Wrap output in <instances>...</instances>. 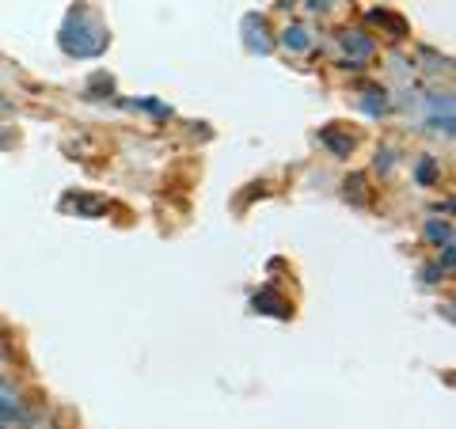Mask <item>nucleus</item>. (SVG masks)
Wrapping results in <instances>:
<instances>
[{
	"label": "nucleus",
	"instance_id": "1",
	"mask_svg": "<svg viewBox=\"0 0 456 429\" xmlns=\"http://www.w3.org/2000/svg\"><path fill=\"white\" fill-rule=\"evenodd\" d=\"M342 53H346V65L350 69H362V61H369L373 57V38H369L365 31H342Z\"/></svg>",
	"mask_w": 456,
	"mask_h": 429
},
{
	"label": "nucleus",
	"instance_id": "2",
	"mask_svg": "<svg viewBox=\"0 0 456 429\" xmlns=\"http://www.w3.org/2000/svg\"><path fill=\"white\" fill-rule=\"evenodd\" d=\"M281 46L293 50V53H305L312 46V38H308L305 27H285V31H281Z\"/></svg>",
	"mask_w": 456,
	"mask_h": 429
},
{
	"label": "nucleus",
	"instance_id": "3",
	"mask_svg": "<svg viewBox=\"0 0 456 429\" xmlns=\"http://www.w3.org/2000/svg\"><path fill=\"white\" fill-rule=\"evenodd\" d=\"M362 95H365L362 107H365L369 114H384V110H388V92H384V88H365Z\"/></svg>",
	"mask_w": 456,
	"mask_h": 429
},
{
	"label": "nucleus",
	"instance_id": "4",
	"mask_svg": "<svg viewBox=\"0 0 456 429\" xmlns=\"http://www.w3.org/2000/svg\"><path fill=\"white\" fill-rule=\"evenodd\" d=\"M426 239L437 243V247H452V228L441 224V221H430L426 224Z\"/></svg>",
	"mask_w": 456,
	"mask_h": 429
},
{
	"label": "nucleus",
	"instance_id": "5",
	"mask_svg": "<svg viewBox=\"0 0 456 429\" xmlns=\"http://www.w3.org/2000/svg\"><path fill=\"white\" fill-rule=\"evenodd\" d=\"M73 206H77L80 217H99V213H107L103 198H73Z\"/></svg>",
	"mask_w": 456,
	"mask_h": 429
},
{
	"label": "nucleus",
	"instance_id": "6",
	"mask_svg": "<svg viewBox=\"0 0 456 429\" xmlns=\"http://www.w3.org/2000/svg\"><path fill=\"white\" fill-rule=\"evenodd\" d=\"M323 141L331 145L335 152H350L354 149V137H335V134H323Z\"/></svg>",
	"mask_w": 456,
	"mask_h": 429
},
{
	"label": "nucleus",
	"instance_id": "7",
	"mask_svg": "<svg viewBox=\"0 0 456 429\" xmlns=\"http://www.w3.org/2000/svg\"><path fill=\"white\" fill-rule=\"evenodd\" d=\"M434 171H437L434 160H422V164H419V182H430V179H434Z\"/></svg>",
	"mask_w": 456,
	"mask_h": 429
},
{
	"label": "nucleus",
	"instance_id": "8",
	"mask_svg": "<svg viewBox=\"0 0 456 429\" xmlns=\"http://www.w3.org/2000/svg\"><path fill=\"white\" fill-rule=\"evenodd\" d=\"M0 145H4V134H0Z\"/></svg>",
	"mask_w": 456,
	"mask_h": 429
}]
</instances>
